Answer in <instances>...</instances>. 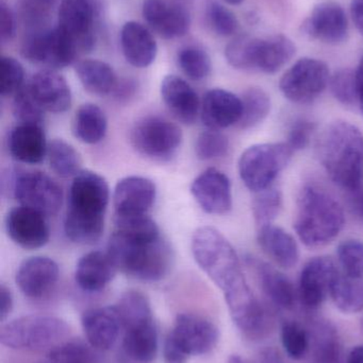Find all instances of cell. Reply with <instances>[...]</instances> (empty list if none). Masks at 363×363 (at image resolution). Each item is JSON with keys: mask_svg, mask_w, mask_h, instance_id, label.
<instances>
[{"mask_svg": "<svg viewBox=\"0 0 363 363\" xmlns=\"http://www.w3.org/2000/svg\"><path fill=\"white\" fill-rule=\"evenodd\" d=\"M109 199L110 190L104 177L90 170H81L74 177L64 219V232L72 242L91 245L100 240Z\"/></svg>", "mask_w": 363, "mask_h": 363, "instance_id": "6da1fadb", "label": "cell"}, {"mask_svg": "<svg viewBox=\"0 0 363 363\" xmlns=\"http://www.w3.org/2000/svg\"><path fill=\"white\" fill-rule=\"evenodd\" d=\"M192 253L200 268L223 291L226 304L251 292L234 247L217 228H197L192 237Z\"/></svg>", "mask_w": 363, "mask_h": 363, "instance_id": "7a4b0ae2", "label": "cell"}, {"mask_svg": "<svg viewBox=\"0 0 363 363\" xmlns=\"http://www.w3.org/2000/svg\"><path fill=\"white\" fill-rule=\"evenodd\" d=\"M322 166L336 185L355 191L363 180V134L347 121L330 123L319 140Z\"/></svg>", "mask_w": 363, "mask_h": 363, "instance_id": "3957f363", "label": "cell"}, {"mask_svg": "<svg viewBox=\"0 0 363 363\" xmlns=\"http://www.w3.org/2000/svg\"><path fill=\"white\" fill-rule=\"evenodd\" d=\"M345 223L342 206L330 192L315 185H307L300 190L294 230L306 247H321L332 242Z\"/></svg>", "mask_w": 363, "mask_h": 363, "instance_id": "277c9868", "label": "cell"}, {"mask_svg": "<svg viewBox=\"0 0 363 363\" xmlns=\"http://www.w3.org/2000/svg\"><path fill=\"white\" fill-rule=\"evenodd\" d=\"M107 252L117 270L140 281H161L170 268L172 253L162 238L140 241L114 232L109 240Z\"/></svg>", "mask_w": 363, "mask_h": 363, "instance_id": "5b68a950", "label": "cell"}, {"mask_svg": "<svg viewBox=\"0 0 363 363\" xmlns=\"http://www.w3.org/2000/svg\"><path fill=\"white\" fill-rule=\"evenodd\" d=\"M70 335V326L60 318L27 315L2 325L0 341L14 350L40 351L55 347Z\"/></svg>", "mask_w": 363, "mask_h": 363, "instance_id": "8992f818", "label": "cell"}, {"mask_svg": "<svg viewBox=\"0 0 363 363\" xmlns=\"http://www.w3.org/2000/svg\"><path fill=\"white\" fill-rule=\"evenodd\" d=\"M293 153L287 143H270L249 147L239 160L241 180L255 194L271 187L287 167Z\"/></svg>", "mask_w": 363, "mask_h": 363, "instance_id": "52a82bcc", "label": "cell"}, {"mask_svg": "<svg viewBox=\"0 0 363 363\" xmlns=\"http://www.w3.org/2000/svg\"><path fill=\"white\" fill-rule=\"evenodd\" d=\"M130 140L140 155L156 161H166L174 157L181 146L183 132L163 117L146 116L134 123Z\"/></svg>", "mask_w": 363, "mask_h": 363, "instance_id": "ba28073f", "label": "cell"}, {"mask_svg": "<svg viewBox=\"0 0 363 363\" xmlns=\"http://www.w3.org/2000/svg\"><path fill=\"white\" fill-rule=\"evenodd\" d=\"M330 67L315 57L298 60L279 81L283 95L293 104H308L322 95L330 85Z\"/></svg>", "mask_w": 363, "mask_h": 363, "instance_id": "9c48e42d", "label": "cell"}, {"mask_svg": "<svg viewBox=\"0 0 363 363\" xmlns=\"http://www.w3.org/2000/svg\"><path fill=\"white\" fill-rule=\"evenodd\" d=\"M13 196L23 206L46 216H53L61 208L63 192L50 177L40 172H17L11 179Z\"/></svg>", "mask_w": 363, "mask_h": 363, "instance_id": "30bf717a", "label": "cell"}, {"mask_svg": "<svg viewBox=\"0 0 363 363\" xmlns=\"http://www.w3.org/2000/svg\"><path fill=\"white\" fill-rule=\"evenodd\" d=\"M21 53L31 63L55 70L74 63L79 52L70 38L55 27L30 35L23 42Z\"/></svg>", "mask_w": 363, "mask_h": 363, "instance_id": "8fae6325", "label": "cell"}, {"mask_svg": "<svg viewBox=\"0 0 363 363\" xmlns=\"http://www.w3.org/2000/svg\"><path fill=\"white\" fill-rule=\"evenodd\" d=\"M170 338L188 357L211 353L219 343V328L206 318L193 313L177 315Z\"/></svg>", "mask_w": 363, "mask_h": 363, "instance_id": "7c38bea8", "label": "cell"}, {"mask_svg": "<svg viewBox=\"0 0 363 363\" xmlns=\"http://www.w3.org/2000/svg\"><path fill=\"white\" fill-rule=\"evenodd\" d=\"M300 29L311 40L327 45L342 44L349 38V18L340 4L321 2L313 6Z\"/></svg>", "mask_w": 363, "mask_h": 363, "instance_id": "4fadbf2b", "label": "cell"}, {"mask_svg": "<svg viewBox=\"0 0 363 363\" xmlns=\"http://www.w3.org/2000/svg\"><path fill=\"white\" fill-rule=\"evenodd\" d=\"M57 27L70 38L78 52H89L94 48V13L87 0H63L58 11Z\"/></svg>", "mask_w": 363, "mask_h": 363, "instance_id": "5bb4252c", "label": "cell"}, {"mask_svg": "<svg viewBox=\"0 0 363 363\" xmlns=\"http://www.w3.org/2000/svg\"><path fill=\"white\" fill-rule=\"evenodd\" d=\"M338 268L330 257H315L309 260L298 284V298L308 309H318L330 296L332 284L339 274Z\"/></svg>", "mask_w": 363, "mask_h": 363, "instance_id": "9a60e30c", "label": "cell"}, {"mask_svg": "<svg viewBox=\"0 0 363 363\" xmlns=\"http://www.w3.org/2000/svg\"><path fill=\"white\" fill-rule=\"evenodd\" d=\"M6 228L9 237L26 250L40 249L47 245L50 236L45 216L23 205L9 211Z\"/></svg>", "mask_w": 363, "mask_h": 363, "instance_id": "2e32d148", "label": "cell"}, {"mask_svg": "<svg viewBox=\"0 0 363 363\" xmlns=\"http://www.w3.org/2000/svg\"><path fill=\"white\" fill-rule=\"evenodd\" d=\"M191 194L202 211L223 215L232 206V183L224 172L208 168L192 182Z\"/></svg>", "mask_w": 363, "mask_h": 363, "instance_id": "e0dca14e", "label": "cell"}, {"mask_svg": "<svg viewBox=\"0 0 363 363\" xmlns=\"http://www.w3.org/2000/svg\"><path fill=\"white\" fill-rule=\"evenodd\" d=\"M59 266L45 256H33L23 260L15 277L19 290L27 298H44L50 294L59 279Z\"/></svg>", "mask_w": 363, "mask_h": 363, "instance_id": "ac0fdd59", "label": "cell"}, {"mask_svg": "<svg viewBox=\"0 0 363 363\" xmlns=\"http://www.w3.org/2000/svg\"><path fill=\"white\" fill-rule=\"evenodd\" d=\"M142 12L147 25L166 40L181 38L189 31V12L178 4L168 0H145Z\"/></svg>", "mask_w": 363, "mask_h": 363, "instance_id": "d6986e66", "label": "cell"}, {"mask_svg": "<svg viewBox=\"0 0 363 363\" xmlns=\"http://www.w3.org/2000/svg\"><path fill=\"white\" fill-rule=\"evenodd\" d=\"M25 85L30 95L45 112L64 113L72 106L70 85L55 70L36 72Z\"/></svg>", "mask_w": 363, "mask_h": 363, "instance_id": "ffe728a7", "label": "cell"}, {"mask_svg": "<svg viewBox=\"0 0 363 363\" xmlns=\"http://www.w3.org/2000/svg\"><path fill=\"white\" fill-rule=\"evenodd\" d=\"M155 184L144 177L130 176L121 179L113 192L115 215H147L156 200Z\"/></svg>", "mask_w": 363, "mask_h": 363, "instance_id": "44dd1931", "label": "cell"}, {"mask_svg": "<svg viewBox=\"0 0 363 363\" xmlns=\"http://www.w3.org/2000/svg\"><path fill=\"white\" fill-rule=\"evenodd\" d=\"M87 342L98 351H109L114 347L123 328L117 307H97L85 311L81 318Z\"/></svg>", "mask_w": 363, "mask_h": 363, "instance_id": "7402d4cb", "label": "cell"}, {"mask_svg": "<svg viewBox=\"0 0 363 363\" xmlns=\"http://www.w3.org/2000/svg\"><path fill=\"white\" fill-rule=\"evenodd\" d=\"M242 100L232 91L213 89L207 91L200 106V118L209 130L238 125L242 116Z\"/></svg>", "mask_w": 363, "mask_h": 363, "instance_id": "603a6c76", "label": "cell"}, {"mask_svg": "<svg viewBox=\"0 0 363 363\" xmlns=\"http://www.w3.org/2000/svg\"><path fill=\"white\" fill-rule=\"evenodd\" d=\"M161 96L173 115L185 125H192L200 112V98L193 87L176 74L162 80Z\"/></svg>", "mask_w": 363, "mask_h": 363, "instance_id": "cb8c5ba5", "label": "cell"}, {"mask_svg": "<svg viewBox=\"0 0 363 363\" xmlns=\"http://www.w3.org/2000/svg\"><path fill=\"white\" fill-rule=\"evenodd\" d=\"M8 148L13 159L21 163L30 165L42 163L48 150L42 125L19 123L9 134Z\"/></svg>", "mask_w": 363, "mask_h": 363, "instance_id": "d4e9b609", "label": "cell"}, {"mask_svg": "<svg viewBox=\"0 0 363 363\" xmlns=\"http://www.w3.org/2000/svg\"><path fill=\"white\" fill-rule=\"evenodd\" d=\"M117 271L108 252L93 251L77 262L75 279L85 291L98 292L112 281Z\"/></svg>", "mask_w": 363, "mask_h": 363, "instance_id": "484cf974", "label": "cell"}, {"mask_svg": "<svg viewBox=\"0 0 363 363\" xmlns=\"http://www.w3.org/2000/svg\"><path fill=\"white\" fill-rule=\"evenodd\" d=\"M121 44L125 59L136 68H146L155 62L158 45L151 32L142 23L128 21L121 28Z\"/></svg>", "mask_w": 363, "mask_h": 363, "instance_id": "4316f807", "label": "cell"}, {"mask_svg": "<svg viewBox=\"0 0 363 363\" xmlns=\"http://www.w3.org/2000/svg\"><path fill=\"white\" fill-rule=\"evenodd\" d=\"M257 240L262 251L279 267L291 269L300 259V247L291 234L272 225L257 230Z\"/></svg>", "mask_w": 363, "mask_h": 363, "instance_id": "83f0119b", "label": "cell"}, {"mask_svg": "<svg viewBox=\"0 0 363 363\" xmlns=\"http://www.w3.org/2000/svg\"><path fill=\"white\" fill-rule=\"evenodd\" d=\"M296 53L293 40L285 34L258 38L256 48V72L273 74L287 65Z\"/></svg>", "mask_w": 363, "mask_h": 363, "instance_id": "f1b7e54d", "label": "cell"}, {"mask_svg": "<svg viewBox=\"0 0 363 363\" xmlns=\"http://www.w3.org/2000/svg\"><path fill=\"white\" fill-rule=\"evenodd\" d=\"M255 268L266 298L277 308L292 311L296 307L298 294L291 281L264 262H256Z\"/></svg>", "mask_w": 363, "mask_h": 363, "instance_id": "f546056e", "label": "cell"}, {"mask_svg": "<svg viewBox=\"0 0 363 363\" xmlns=\"http://www.w3.org/2000/svg\"><path fill=\"white\" fill-rule=\"evenodd\" d=\"M158 330L153 320L125 328L124 350L128 357L139 363H151L158 353Z\"/></svg>", "mask_w": 363, "mask_h": 363, "instance_id": "4dcf8cb0", "label": "cell"}, {"mask_svg": "<svg viewBox=\"0 0 363 363\" xmlns=\"http://www.w3.org/2000/svg\"><path fill=\"white\" fill-rule=\"evenodd\" d=\"M75 72L82 86L94 95H109L114 91L119 83L113 68L99 60L79 61L75 66Z\"/></svg>", "mask_w": 363, "mask_h": 363, "instance_id": "1f68e13d", "label": "cell"}, {"mask_svg": "<svg viewBox=\"0 0 363 363\" xmlns=\"http://www.w3.org/2000/svg\"><path fill=\"white\" fill-rule=\"evenodd\" d=\"M108 130V121L104 111L93 104L79 106L74 119V135L87 145L102 142Z\"/></svg>", "mask_w": 363, "mask_h": 363, "instance_id": "d6a6232c", "label": "cell"}, {"mask_svg": "<svg viewBox=\"0 0 363 363\" xmlns=\"http://www.w3.org/2000/svg\"><path fill=\"white\" fill-rule=\"evenodd\" d=\"M310 337V363H345L340 338L332 326L319 324Z\"/></svg>", "mask_w": 363, "mask_h": 363, "instance_id": "836d02e7", "label": "cell"}, {"mask_svg": "<svg viewBox=\"0 0 363 363\" xmlns=\"http://www.w3.org/2000/svg\"><path fill=\"white\" fill-rule=\"evenodd\" d=\"M334 304L347 315L363 311V277L339 273L330 290Z\"/></svg>", "mask_w": 363, "mask_h": 363, "instance_id": "e575fe53", "label": "cell"}, {"mask_svg": "<svg viewBox=\"0 0 363 363\" xmlns=\"http://www.w3.org/2000/svg\"><path fill=\"white\" fill-rule=\"evenodd\" d=\"M242 116L238 125L247 130L261 123L269 116L272 108L270 96L260 87H251L243 93Z\"/></svg>", "mask_w": 363, "mask_h": 363, "instance_id": "d590c367", "label": "cell"}, {"mask_svg": "<svg viewBox=\"0 0 363 363\" xmlns=\"http://www.w3.org/2000/svg\"><path fill=\"white\" fill-rule=\"evenodd\" d=\"M47 157L53 172L61 178H70L81 172L80 155L63 140L49 143Z\"/></svg>", "mask_w": 363, "mask_h": 363, "instance_id": "8d00e7d4", "label": "cell"}, {"mask_svg": "<svg viewBox=\"0 0 363 363\" xmlns=\"http://www.w3.org/2000/svg\"><path fill=\"white\" fill-rule=\"evenodd\" d=\"M115 307L119 311L124 330L134 324L153 319L148 298L138 290L126 291Z\"/></svg>", "mask_w": 363, "mask_h": 363, "instance_id": "74e56055", "label": "cell"}, {"mask_svg": "<svg viewBox=\"0 0 363 363\" xmlns=\"http://www.w3.org/2000/svg\"><path fill=\"white\" fill-rule=\"evenodd\" d=\"M283 208V194L281 188L272 185L256 192L253 201V215L257 230L272 225Z\"/></svg>", "mask_w": 363, "mask_h": 363, "instance_id": "f35d334b", "label": "cell"}, {"mask_svg": "<svg viewBox=\"0 0 363 363\" xmlns=\"http://www.w3.org/2000/svg\"><path fill=\"white\" fill-rule=\"evenodd\" d=\"M115 232L140 241H155L161 238L159 226L147 215H114Z\"/></svg>", "mask_w": 363, "mask_h": 363, "instance_id": "ab89813d", "label": "cell"}, {"mask_svg": "<svg viewBox=\"0 0 363 363\" xmlns=\"http://www.w3.org/2000/svg\"><path fill=\"white\" fill-rule=\"evenodd\" d=\"M257 36L241 34L228 43L225 57L234 69L242 72H255V52Z\"/></svg>", "mask_w": 363, "mask_h": 363, "instance_id": "60d3db41", "label": "cell"}, {"mask_svg": "<svg viewBox=\"0 0 363 363\" xmlns=\"http://www.w3.org/2000/svg\"><path fill=\"white\" fill-rule=\"evenodd\" d=\"M281 345L293 360H302L310 350V332L296 321H286L281 326Z\"/></svg>", "mask_w": 363, "mask_h": 363, "instance_id": "b9f144b4", "label": "cell"}, {"mask_svg": "<svg viewBox=\"0 0 363 363\" xmlns=\"http://www.w3.org/2000/svg\"><path fill=\"white\" fill-rule=\"evenodd\" d=\"M178 64L183 74L194 81L204 80L210 74L211 59L204 49L187 47L178 55Z\"/></svg>", "mask_w": 363, "mask_h": 363, "instance_id": "7bdbcfd3", "label": "cell"}, {"mask_svg": "<svg viewBox=\"0 0 363 363\" xmlns=\"http://www.w3.org/2000/svg\"><path fill=\"white\" fill-rule=\"evenodd\" d=\"M40 363H95L89 347L78 340L55 345Z\"/></svg>", "mask_w": 363, "mask_h": 363, "instance_id": "ee69618b", "label": "cell"}, {"mask_svg": "<svg viewBox=\"0 0 363 363\" xmlns=\"http://www.w3.org/2000/svg\"><path fill=\"white\" fill-rule=\"evenodd\" d=\"M334 97L340 104L347 106L359 104L355 70L345 68L338 70L330 77V85Z\"/></svg>", "mask_w": 363, "mask_h": 363, "instance_id": "f6af8a7d", "label": "cell"}, {"mask_svg": "<svg viewBox=\"0 0 363 363\" xmlns=\"http://www.w3.org/2000/svg\"><path fill=\"white\" fill-rule=\"evenodd\" d=\"M229 150L227 136L217 130H207L200 134L195 144V153L202 161L221 159Z\"/></svg>", "mask_w": 363, "mask_h": 363, "instance_id": "bcb514c9", "label": "cell"}, {"mask_svg": "<svg viewBox=\"0 0 363 363\" xmlns=\"http://www.w3.org/2000/svg\"><path fill=\"white\" fill-rule=\"evenodd\" d=\"M23 65L12 57L2 55L0 59V94L2 97H14L23 86Z\"/></svg>", "mask_w": 363, "mask_h": 363, "instance_id": "7dc6e473", "label": "cell"}, {"mask_svg": "<svg viewBox=\"0 0 363 363\" xmlns=\"http://www.w3.org/2000/svg\"><path fill=\"white\" fill-rule=\"evenodd\" d=\"M45 111L30 95L26 85L14 96L13 114L19 123H34L42 125Z\"/></svg>", "mask_w": 363, "mask_h": 363, "instance_id": "c3c4849f", "label": "cell"}, {"mask_svg": "<svg viewBox=\"0 0 363 363\" xmlns=\"http://www.w3.org/2000/svg\"><path fill=\"white\" fill-rule=\"evenodd\" d=\"M339 264L343 273L352 277H363V242L359 240L343 241L339 245Z\"/></svg>", "mask_w": 363, "mask_h": 363, "instance_id": "681fc988", "label": "cell"}, {"mask_svg": "<svg viewBox=\"0 0 363 363\" xmlns=\"http://www.w3.org/2000/svg\"><path fill=\"white\" fill-rule=\"evenodd\" d=\"M209 25L219 35L228 38L236 34L239 30V21L232 11L219 2H211L207 10Z\"/></svg>", "mask_w": 363, "mask_h": 363, "instance_id": "f907efd6", "label": "cell"}, {"mask_svg": "<svg viewBox=\"0 0 363 363\" xmlns=\"http://www.w3.org/2000/svg\"><path fill=\"white\" fill-rule=\"evenodd\" d=\"M317 130V123L307 119H300L292 125L287 144L296 152L307 148Z\"/></svg>", "mask_w": 363, "mask_h": 363, "instance_id": "816d5d0a", "label": "cell"}, {"mask_svg": "<svg viewBox=\"0 0 363 363\" xmlns=\"http://www.w3.org/2000/svg\"><path fill=\"white\" fill-rule=\"evenodd\" d=\"M16 29L15 17L12 10L2 2L0 6V32H1V40L4 42L12 40Z\"/></svg>", "mask_w": 363, "mask_h": 363, "instance_id": "f5cc1de1", "label": "cell"}, {"mask_svg": "<svg viewBox=\"0 0 363 363\" xmlns=\"http://www.w3.org/2000/svg\"><path fill=\"white\" fill-rule=\"evenodd\" d=\"M163 358L166 363H188L190 359L168 337L164 340Z\"/></svg>", "mask_w": 363, "mask_h": 363, "instance_id": "db71d44e", "label": "cell"}, {"mask_svg": "<svg viewBox=\"0 0 363 363\" xmlns=\"http://www.w3.org/2000/svg\"><path fill=\"white\" fill-rule=\"evenodd\" d=\"M13 311V296L10 289L1 284L0 286V321L4 322Z\"/></svg>", "mask_w": 363, "mask_h": 363, "instance_id": "11a10c76", "label": "cell"}, {"mask_svg": "<svg viewBox=\"0 0 363 363\" xmlns=\"http://www.w3.org/2000/svg\"><path fill=\"white\" fill-rule=\"evenodd\" d=\"M350 10L356 29L363 36V0H352Z\"/></svg>", "mask_w": 363, "mask_h": 363, "instance_id": "9f6ffc18", "label": "cell"}, {"mask_svg": "<svg viewBox=\"0 0 363 363\" xmlns=\"http://www.w3.org/2000/svg\"><path fill=\"white\" fill-rule=\"evenodd\" d=\"M356 83H357L358 97H359V106L363 115V57L360 60L358 67L355 69Z\"/></svg>", "mask_w": 363, "mask_h": 363, "instance_id": "6f0895ef", "label": "cell"}, {"mask_svg": "<svg viewBox=\"0 0 363 363\" xmlns=\"http://www.w3.org/2000/svg\"><path fill=\"white\" fill-rule=\"evenodd\" d=\"M345 363H363V345L353 347L347 355Z\"/></svg>", "mask_w": 363, "mask_h": 363, "instance_id": "680465c9", "label": "cell"}, {"mask_svg": "<svg viewBox=\"0 0 363 363\" xmlns=\"http://www.w3.org/2000/svg\"><path fill=\"white\" fill-rule=\"evenodd\" d=\"M229 363H245L243 362L242 358L239 357V356H232L229 359Z\"/></svg>", "mask_w": 363, "mask_h": 363, "instance_id": "91938a15", "label": "cell"}, {"mask_svg": "<svg viewBox=\"0 0 363 363\" xmlns=\"http://www.w3.org/2000/svg\"><path fill=\"white\" fill-rule=\"evenodd\" d=\"M224 1L227 2L230 6H239V4H242L244 0H224Z\"/></svg>", "mask_w": 363, "mask_h": 363, "instance_id": "94428289", "label": "cell"}, {"mask_svg": "<svg viewBox=\"0 0 363 363\" xmlns=\"http://www.w3.org/2000/svg\"><path fill=\"white\" fill-rule=\"evenodd\" d=\"M358 208H359L360 213H362L363 218V194L360 196L359 203H358Z\"/></svg>", "mask_w": 363, "mask_h": 363, "instance_id": "6125c7cd", "label": "cell"}, {"mask_svg": "<svg viewBox=\"0 0 363 363\" xmlns=\"http://www.w3.org/2000/svg\"><path fill=\"white\" fill-rule=\"evenodd\" d=\"M362 330H363V319H362Z\"/></svg>", "mask_w": 363, "mask_h": 363, "instance_id": "be15d7a7", "label": "cell"}, {"mask_svg": "<svg viewBox=\"0 0 363 363\" xmlns=\"http://www.w3.org/2000/svg\"><path fill=\"white\" fill-rule=\"evenodd\" d=\"M45 1H47V0H45Z\"/></svg>", "mask_w": 363, "mask_h": 363, "instance_id": "e7e4bbea", "label": "cell"}]
</instances>
